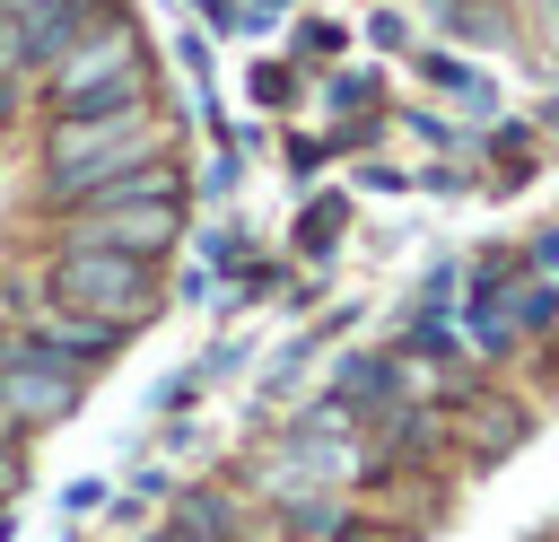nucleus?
Listing matches in <instances>:
<instances>
[{
  "instance_id": "1",
  "label": "nucleus",
  "mask_w": 559,
  "mask_h": 542,
  "mask_svg": "<svg viewBox=\"0 0 559 542\" xmlns=\"http://www.w3.org/2000/svg\"><path fill=\"white\" fill-rule=\"evenodd\" d=\"M157 157H166V122H157V105H122V114L52 122V140H44V201H96V192L148 175Z\"/></svg>"
},
{
  "instance_id": "2",
  "label": "nucleus",
  "mask_w": 559,
  "mask_h": 542,
  "mask_svg": "<svg viewBox=\"0 0 559 542\" xmlns=\"http://www.w3.org/2000/svg\"><path fill=\"white\" fill-rule=\"evenodd\" d=\"M44 105L52 122H79V114H122V105H148V52H140V26L114 9L96 17L52 70H44Z\"/></svg>"
},
{
  "instance_id": "3",
  "label": "nucleus",
  "mask_w": 559,
  "mask_h": 542,
  "mask_svg": "<svg viewBox=\"0 0 559 542\" xmlns=\"http://www.w3.org/2000/svg\"><path fill=\"white\" fill-rule=\"evenodd\" d=\"M175 236H183V175H175V157H157L148 175L79 201V219H70V245H105V254H140V262L175 254Z\"/></svg>"
},
{
  "instance_id": "4",
  "label": "nucleus",
  "mask_w": 559,
  "mask_h": 542,
  "mask_svg": "<svg viewBox=\"0 0 559 542\" xmlns=\"http://www.w3.org/2000/svg\"><path fill=\"white\" fill-rule=\"evenodd\" d=\"M44 288H52L44 306L87 315V323H105V332H131V323L157 315V262H140V254H105V245H61L52 271H44Z\"/></svg>"
},
{
  "instance_id": "5",
  "label": "nucleus",
  "mask_w": 559,
  "mask_h": 542,
  "mask_svg": "<svg viewBox=\"0 0 559 542\" xmlns=\"http://www.w3.org/2000/svg\"><path fill=\"white\" fill-rule=\"evenodd\" d=\"M70 402H79V367H70V358H44V350H26V341L0 358V411H9V428L70 420Z\"/></svg>"
},
{
  "instance_id": "6",
  "label": "nucleus",
  "mask_w": 559,
  "mask_h": 542,
  "mask_svg": "<svg viewBox=\"0 0 559 542\" xmlns=\"http://www.w3.org/2000/svg\"><path fill=\"white\" fill-rule=\"evenodd\" d=\"M550 315H559V297H550L542 280H498L489 297H472V341H480L489 358H507V350H515L524 332H542Z\"/></svg>"
},
{
  "instance_id": "7",
  "label": "nucleus",
  "mask_w": 559,
  "mask_h": 542,
  "mask_svg": "<svg viewBox=\"0 0 559 542\" xmlns=\"http://www.w3.org/2000/svg\"><path fill=\"white\" fill-rule=\"evenodd\" d=\"M96 17H114L105 0H44V9H17V52H26V70H52Z\"/></svg>"
},
{
  "instance_id": "8",
  "label": "nucleus",
  "mask_w": 559,
  "mask_h": 542,
  "mask_svg": "<svg viewBox=\"0 0 559 542\" xmlns=\"http://www.w3.org/2000/svg\"><path fill=\"white\" fill-rule=\"evenodd\" d=\"M26 350L70 358V367H96V358H114V350H122V332H105V323H87V315H61V306H44V315H35V332H26Z\"/></svg>"
},
{
  "instance_id": "9",
  "label": "nucleus",
  "mask_w": 559,
  "mask_h": 542,
  "mask_svg": "<svg viewBox=\"0 0 559 542\" xmlns=\"http://www.w3.org/2000/svg\"><path fill=\"white\" fill-rule=\"evenodd\" d=\"M166 542H236V498L227 490H183Z\"/></svg>"
},
{
  "instance_id": "10",
  "label": "nucleus",
  "mask_w": 559,
  "mask_h": 542,
  "mask_svg": "<svg viewBox=\"0 0 559 542\" xmlns=\"http://www.w3.org/2000/svg\"><path fill=\"white\" fill-rule=\"evenodd\" d=\"M332 236H341V201H314V210L297 219V245H306V254H323Z\"/></svg>"
},
{
  "instance_id": "11",
  "label": "nucleus",
  "mask_w": 559,
  "mask_h": 542,
  "mask_svg": "<svg viewBox=\"0 0 559 542\" xmlns=\"http://www.w3.org/2000/svg\"><path fill=\"white\" fill-rule=\"evenodd\" d=\"M332 542H393V533H384V525H358V516H341V533H332Z\"/></svg>"
},
{
  "instance_id": "12",
  "label": "nucleus",
  "mask_w": 559,
  "mask_h": 542,
  "mask_svg": "<svg viewBox=\"0 0 559 542\" xmlns=\"http://www.w3.org/2000/svg\"><path fill=\"white\" fill-rule=\"evenodd\" d=\"M533 9H542V26H533V35H542V52H559V0H533Z\"/></svg>"
},
{
  "instance_id": "13",
  "label": "nucleus",
  "mask_w": 559,
  "mask_h": 542,
  "mask_svg": "<svg viewBox=\"0 0 559 542\" xmlns=\"http://www.w3.org/2000/svg\"><path fill=\"white\" fill-rule=\"evenodd\" d=\"M9 114H17V79H0V131H9Z\"/></svg>"
},
{
  "instance_id": "14",
  "label": "nucleus",
  "mask_w": 559,
  "mask_h": 542,
  "mask_svg": "<svg viewBox=\"0 0 559 542\" xmlns=\"http://www.w3.org/2000/svg\"><path fill=\"white\" fill-rule=\"evenodd\" d=\"M17 9H44V0H0V17H17Z\"/></svg>"
},
{
  "instance_id": "15",
  "label": "nucleus",
  "mask_w": 559,
  "mask_h": 542,
  "mask_svg": "<svg viewBox=\"0 0 559 542\" xmlns=\"http://www.w3.org/2000/svg\"><path fill=\"white\" fill-rule=\"evenodd\" d=\"M9 350H17V341H9V323H0V358H9Z\"/></svg>"
},
{
  "instance_id": "16",
  "label": "nucleus",
  "mask_w": 559,
  "mask_h": 542,
  "mask_svg": "<svg viewBox=\"0 0 559 542\" xmlns=\"http://www.w3.org/2000/svg\"><path fill=\"white\" fill-rule=\"evenodd\" d=\"M236 542H245V533H236Z\"/></svg>"
}]
</instances>
